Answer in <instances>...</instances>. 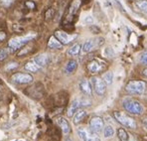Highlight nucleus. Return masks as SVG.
Wrapping results in <instances>:
<instances>
[{"mask_svg":"<svg viewBox=\"0 0 147 141\" xmlns=\"http://www.w3.org/2000/svg\"><path fill=\"white\" fill-rule=\"evenodd\" d=\"M16 68H18V63L12 62V63L8 64L7 66L5 67V70L6 71H13V70H15Z\"/></svg>","mask_w":147,"mask_h":141,"instance_id":"27","label":"nucleus"},{"mask_svg":"<svg viewBox=\"0 0 147 141\" xmlns=\"http://www.w3.org/2000/svg\"><path fill=\"white\" fill-rule=\"evenodd\" d=\"M2 1H3V2H11L12 0H2Z\"/></svg>","mask_w":147,"mask_h":141,"instance_id":"32","label":"nucleus"},{"mask_svg":"<svg viewBox=\"0 0 147 141\" xmlns=\"http://www.w3.org/2000/svg\"><path fill=\"white\" fill-rule=\"evenodd\" d=\"M80 106H81V103H80V101L76 99V101H73L72 105H70V107H69V109H68V116L69 117H74V115L76 114V112L79 110Z\"/></svg>","mask_w":147,"mask_h":141,"instance_id":"16","label":"nucleus"},{"mask_svg":"<svg viewBox=\"0 0 147 141\" xmlns=\"http://www.w3.org/2000/svg\"><path fill=\"white\" fill-rule=\"evenodd\" d=\"M57 123L60 126V128L62 129L63 133H64L65 135H68V134L71 133V125H70V123H69V121L65 117H62V116L58 117Z\"/></svg>","mask_w":147,"mask_h":141,"instance_id":"13","label":"nucleus"},{"mask_svg":"<svg viewBox=\"0 0 147 141\" xmlns=\"http://www.w3.org/2000/svg\"><path fill=\"white\" fill-rule=\"evenodd\" d=\"M143 75L147 78V69H146V70H144V71H143Z\"/></svg>","mask_w":147,"mask_h":141,"instance_id":"31","label":"nucleus"},{"mask_svg":"<svg viewBox=\"0 0 147 141\" xmlns=\"http://www.w3.org/2000/svg\"><path fill=\"white\" fill-rule=\"evenodd\" d=\"M113 116L115 118V120L118 123L122 125L123 127H126V128L130 129H135L137 124H136V121L133 119L131 116H128L127 114H125L124 112L121 111H113Z\"/></svg>","mask_w":147,"mask_h":141,"instance_id":"3","label":"nucleus"},{"mask_svg":"<svg viewBox=\"0 0 147 141\" xmlns=\"http://www.w3.org/2000/svg\"><path fill=\"white\" fill-rule=\"evenodd\" d=\"M103 135L107 138L112 137V136L114 135L113 127H112L111 125H107V126H105V128H103Z\"/></svg>","mask_w":147,"mask_h":141,"instance_id":"23","label":"nucleus"},{"mask_svg":"<svg viewBox=\"0 0 147 141\" xmlns=\"http://www.w3.org/2000/svg\"><path fill=\"white\" fill-rule=\"evenodd\" d=\"M105 70L103 63L98 60H92L88 64V71L92 74H98Z\"/></svg>","mask_w":147,"mask_h":141,"instance_id":"11","label":"nucleus"},{"mask_svg":"<svg viewBox=\"0 0 147 141\" xmlns=\"http://www.w3.org/2000/svg\"><path fill=\"white\" fill-rule=\"evenodd\" d=\"M86 114H88V112L85 109H79L76 112L75 115H74V123L75 124H79L81 121L84 120V118L86 116Z\"/></svg>","mask_w":147,"mask_h":141,"instance_id":"19","label":"nucleus"},{"mask_svg":"<svg viewBox=\"0 0 147 141\" xmlns=\"http://www.w3.org/2000/svg\"><path fill=\"white\" fill-rule=\"evenodd\" d=\"M48 47L52 50H60L63 48V44L57 39V37L55 35L50 37L48 41Z\"/></svg>","mask_w":147,"mask_h":141,"instance_id":"15","label":"nucleus"},{"mask_svg":"<svg viewBox=\"0 0 147 141\" xmlns=\"http://www.w3.org/2000/svg\"><path fill=\"white\" fill-rule=\"evenodd\" d=\"M82 51V45L79 44V43H76L74 44L70 49L68 50V55L71 56V57H76L78 56Z\"/></svg>","mask_w":147,"mask_h":141,"instance_id":"20","label":"nucleus"},{"mask_svg":"<svg viewBox=\"0 0 147 141\" xmlns=\"http://www.w3.org/2000/svg\"><path fill=\"white\" fill-rule=\"evenodd\" d=\"M12 81L15 84H27L33 82V77L30 74H24V73H16L12 76Z\"/></svg>","mask_w":147,"mask_h":141,"instance_id":"9","label":"nucleus"},{"mask_svg":"<svg viewBox=\"0 0 147 141\" xmlns=\"http://www.w3.org/2000/svg\"><path fill=\"white\" fill-rule=\"evenodd\" d=\"M55 36L57 39L62 43L63 45H68L72 43L74 40L78 37L77 34H68L64 31H56Z\"/></svg>","mask_w":147,"mask_h":141,"instance_id":"10","label":"nucleus"},{"mask_svg":"<svg viewBox=\"0 0 147 141\" xmlns=\"http://www.w3.org/2000/svg\"><path fill=\"white\" fill-rule=\"evenodd\" d=\"M11 53V50L9 48H5V49L0 50V61H4L6 58L9 56V54Z\"/></svg>","mask_w":147,"mask_h":141,"instance_id":"25","label":"nucleus"},{"mask_svg":"<svg viewBox=\"0 0 147 141\" xmlns=\"http://www.w3.org/2000/svg\"><path fill=\"white\" fill-rule=\"evenodd\" d=\"M24 68H25V70H27L28 72H31V73H37V72H39L42 69L34 60L28 62L27 64L25 65Z\"/></svg>","mask_w":147,"mask_h":141,"instance_id":"17","label":"nucleus"},{"mask_svg":"<svg viewBox=\"0 0 147 141\" xmlns=\"http://www.w3.org/2000/svg\"><path fill=\"white\" fill-rule=\"evenodd\" d=\"M79 86H80L81 92H83L84 94L88 95V96H90V95L92 94V82H90V81H88L86 79H83L81 82H80Z\"/></svg>","mask_w":147,"mask_h":141,"instance_id":"12","label":"nucleus"},{"mask_svg":"<svg viewBox=\"0 0 147 141\" xmlns=\"http://www.w3.org/2000/svg\"><path fill=\"white\" fill-rule=\"evenodd\" d=\"M2 103V94H0V103Z\"/></svg>","mask_w":147,"mask_h":141,"instance_id":"33","label":"nucleus"},{"mask_svg":"<svg viewBox=\"0 0 147 141\" xmlns=\"http://www.w3.org/2000/svg\"><path fill=\"white\" fill-rule=\"evenodd\" d=\"M145 88L146 82L143 81H129L125 86V90L132 95H141Z\"/></svg>","mask_w":147,"mask_h":141,"instance_id":"2","label":"nucleus"},{"mask_svg":"<svg viewBox=\"0 0 147 141\" xmlns=\"http://www.w3.org/2000/svg\"><path fill=\"white\" fill-rule=\"evenodd\" d=\"M78 69V62L76 60H70L68 62V64L66 65L65 68V72L66 74H73L74 72Z\"/></svg>","mask_w":147,"mask_h":141,"instance_id":"21","label":"nucleus"},{"mask_svg":"<svg viewBox=\"0 0 147 141\" xmlns=\"http://www.w3.org/2000/svg\"><path fill=\"white\" fill-rule=\"evenodd\" d=\"M117 136L120 139V141H136L135 139H132V138L129 136V134L127 133L126 130L124 128H122V127L117 129Z\"/></svg>","mask_w":147,"mask_h":141,"instance_id":"18","label":"nucleus"},{"mask_svg":"<svg viewBox=\"0 0 147 141\" xmlns=\"http://www.w3.org/2000/svg\"><path fill=\"white\" fill-rule=\"evenodd\" d=\"M143 126L147 129V118H145V119L143 120Z\"/></svg>","mask_w":147,"mask_h":141,"instance_id":"29","label":"nucleus"},{"mask_svg":"<svg viewBox=\"0 0 147 141\" xmlns=\"http://www.w3.org/2000/svg\"><path fill=\"white\" fill-rule=\"evenodd\" d=\"M78 135L82 141H100L98 133H94L92 130H88L84 127H79L77 130Z\"/></svg>","mask_w":147,"mask_h":141,"instance_id":"5","label":"nucleus"},{"mask_svg":"<svg viewBox=\"0 0 147 141\" xmlns=\"http://www.w3.org/2000/svg\"><path fill=\"white\" fill-rule=\"evenodd\" d=\"M88 17H90V16H88ZM85 22H90V23H92V17H90V18H86V20H85Z\"/></svg>","mask_w":147,"mask_h":141,"instance_id":"30","label":"nucleus"},{"mask_svg":"<svg viewBox=\"0 0 147 141\" xmlns=\"http://www.w3.org/2000/svg\"><path fill=\"white\" fill-rule=\"evenodd\" d=\"M34 61H35L41 68H44V67H46L49 64L50 58L47 54H40V55H38L37 57L34 58Z\"/></svg>","mask_w":147,"mask_h":141,"instance_id":"14","label":"nucleus"},{"mask_svg":"<svg viewBox=\"0 0 147 141\" xmlns=\"http://www.w3.org/2000/svg\"><path fill=\"white\" fill-rule=\"evenodd\" d=\"M139 62L144 66H147V50L141 53V55L139 57Z\"/></svg>","mask_w":147,"mask_h":141,"instance_id":"26","label":"nucleus"},{"mask_svg":"<svg viewBox=\"0 0 147 141\" xmlns=\"http://www.w3.org/2000/svg\"><path fill=\"white\" fill-rule=\"evenodd\" d=\"M105 128V121L100 116H94L90 120V129L94 133H100Z\"/></svg>","mask_w":147,"mask_h":141,"instance_id":"8","label":"nucleus"},{"mask_svg":"<svg viewBox=\"0 0 147 141\" xmlns=\"http://www.w3.org/2000/svg\"><path fill=\"white\" fill-rule=\"evenodd\" d=\"M135 5L139 11L147 15V0H138V1H136Z\"/></svg>","mask_w":147,"mask_h":141,"instance_id":"22","label":"nucleus"},{"mask_svg":"<svg viewBox=\"0 0 147 141\" xmlns=\"http://www.w3.org/2000/svg\"><path fill=\"white\" fill-rule=\"evenodd\" d=\"M66 141H73V140H72V139H67Z\"/></svg>","mask_w":147,"mask_h":141,"instance_id":"34","label":"nucleus"},{"mask_svg":"<svg viewBox=\"0 0 147 141\" xmlns=\"http://www.w3.org/2000/svg\"><path fill=\"white\" fill-rule=\"evenodd\" d=\"M122 105L127 112L133 115H141L144 111V107L138 101L130 97H126L122 101Z\"/></svg>","mask_w":147,"mask_h":141,"instance_id":"1","label":"nucleus"},{"mask_svg":"<svg viewBox=\"0 0 147 141\" xmlns=\"http://www.w3.org/2000/svg\"><path fill=\"white\" fill-rule=\"evenodd\" d=\"M113 73H111V72H107V74H105V76H103L102 80L105 81V82L107 84V86H109V84H112V82H113Z\"/></svg>","mask_w":147,"mask_h":141,"instance_id":"24","label":"nucleus"},{"mask_svg":"<svg viewBox=\"0 0 147 141\" xmlns=\"http://www.w3.org/2000/svg\"><path fill=\"white\" fill-rule=\"evenodd\" d=\"M5 38H6V34L4 32H0V42L5 40Z\"/></svg>","mask_w":147,"mask_h":141,"instance_id":"28","label":"nucleus"},{"mask_svg":"<svg viewBox=\"0 0 147 141\" xmlns=\"http://www.w3.org/2000/svg\"><path fill=\"white\" fill-rule=\"evenodd\" d=\"M105 43L103 38H96V39H90L84 43V45L82 46V51L84 53H90V52L96 50V48L100 47L101 45Z\"/></svg>","mask_w":147,"mask_h":141,"instance_id":"7","label":"nucleus"},{"mask_svg":"<svg viewBox=\"0 0 147 141\" xmlns=\"http://www.w3.org/2000/svg\"><path fill=\"white\" fill-rule=\"evenodd\" d=\"M35 38V35H27L22 37H15V38L11 39L8 42V48L11 50V52H15L19 50L21 47H23L30 41H32Z\"/></svg>","mask_w":147,"mask_h":141,"instance_id":"4","label":"nucleus"},{"mask_svg":"<svg viewBox=\"0 0 147 141\" xmlns=\"http://www.w3.org/2000/svg\"><path fill=\"white\" fill-rule=\"evenodd\" d=\"M90 82L92 84V88L94 90L96 94L99 95V96H102L107 92V84L102 79L98 77H92L90 79Z\"/></svg>","mask_w":147,"mask_h":141,"instance_id":"6","label":"nucleus"}]
</instances>
